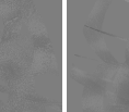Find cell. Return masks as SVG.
Segmentation results:
<instances>
[{
  "label": "cell",
  "mask_w": 129,
  "mask_h": 112,
  "mask_svg": "<svg viewBox=\"0 0 129 112\" xmlns=\"http://www.w3.org/2000/svg\"><path fill=\"white\" fill-rule=\"evenodd\" d=\"M71 77L77 81L80 84H82L85 88L90 89H98V90L106 91L109 83L105 82L104 79L100 78L98 75L95 74H89L82 70H79L78 68L73 66L71 70Z\"/></svg>",
  "instance_id": "6da1fadb"
},
{
  "label": "cell",
  "mask_w": 129,
  "mask_h": 112,
  "mask_svg": "<svg viewBox=\"0 0 129 112\" xmlns=\"http://www.w3.org/2000/svg\"><path fill=\"white\" fill-rule=\"evenodd\" d=\"M104 91L98 89H83V112H104Z\"/></svg>",
  "instance_id": "7a4b0ae2"
},
{
  "label": "cell",
  "mask_w": 129,
  "mask_h": 112,
  "mask_svg": "<svg viewBox=\"0 0 129 112\" xmlns=\"http://www.w3.org/2000/svg\"><path fill=\"white\" fill-rule=\"evenodd\" d=\"M112 2L113 0H98L95 2L92 11L90 12L85 26L93 28V30H96L99 32H102L103 22H104V19H105L106 11H107L109 5Z\"/></svg>",
  "instance_id": "3957f363"
},
{
  "label": "cell",
  "mask_w": 129,
  "mask_h": 112,
  "mask_svg": "<svg viewBox=\"0 0 129 112\" xmlns=\"http://www.w3.org/2000/svg\"><path fill=\"white\" fill-rule=\"evenodd\" d=\"M127 72L128 70L122 65V63H120V64H107V63L103 62L102 64L98 65L96 72L94 74L98 75L100 78L104 79L105 82L113 84Z\"/></svg>",
  "instance_id": "277c9868"
},
{
  "label": "cell",
  "mask_w": 129,
  "mask_h": 112,
  "mask_svg": "<svg viewBox=\"0 0 129 112\" xmlns=\"http://www.w3.org/2000/svg\"><path fill=\"white\" fill-rule=\"evenodd\" d=\"M90 45L93 48V50L95 51V53L98 54V57L104 63H107V64H120L118 60H116V58L112 54L108 47L106 46L105 39L103 36L98 38V39L94 40Z\"/></svg>",
  "instance_id": "5b68a950"
},
{
  "label": "cell",
  "mask_w": 129,
  "mask_h": 112,
  "mask_svg": "<svg viewBox=\"0 0 129 112\" xmlns=\"http://www.w3.org/2000/svg\"><path fill=\"white\" fill-rule=\"evenodd\" d=\"M125 58H126V60H125V62L122 63V65L125 66L126 69L129 71V41L127 43V47H126V53H125Z\"/></svg>",
  "instance_id": "8992f818"
}]
</instances>
